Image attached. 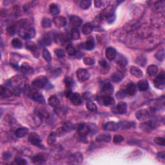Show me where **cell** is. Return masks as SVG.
I'll list each match as a JSON object with an SVG mask.
<instances>
[{
	"mask_svg": "<svg viewBox=\"0 0 165 165\" xmlns=\"http://www.w3.org/2000/svg\"><path fill=\"white\" fill-rule=\"evenodd\" d=\"M32 86L34 87L39 89H49L52 87V85L45 76H39L36 78L32 81Z\"/></svg>",
	"mask_w": 165,
	"mask_h": 165,
	"instance_id": "obj_1",
	"label": "cell"
},
{
	"mask_svg": "<svg viewBox=\"0 0 165 165\" xmlns=\"http://www.w3.org/2000/svg\"><path fill=\"white\" fill-rule=\"evenodd\" d=\"M18 33L19 35H20L22 38L25 39H30L34 38L36 34L34 28L28 27L20 28L19 29Z\"/></svg>",
	"mask_w": 165,
	"mask_h": 165,
	"instance_id": "obj_2",
	"label": "cell"
},
{
	"mask_svg": "<svg viewBox=\"0 0 165 165\" xmlns=\"http://www.w3.org/2000/svg\"><path fill=\"white\" fill-rule=\"evenodd\" d=\"M25 78L23 76L18 75V76L13 77L10 80V85L16 90H19L25 87Z\"/></svg>",
	"mask_w": 165,
	"mask_h": 165,
	"instance_id": "obj_3",
	"label": "cell"
},
{
	"mask_svg": "<svg viewBox=\"0 0 165 165\" xmlns=\"http://www.w3.org/2000/svg\"><path fill=\"white\" fill-rule=\"evenodd\" d=\"M28 141L34 146H36L37 147H42L41 138L39 136V135L35 132H32L29 134Z\"/></svg>",
	"mask_w": 165,
	"mask_h": 165,
	"instance_id": "obj_4",
	"label": "cell"
},
{
	"mask_svg": "<svg viewBox=\"0 0 165 165\" xmlns=\"http://www.w3.org/2000/svg\"><path fill=\"white\" fill-rule=\"evenodd\" d=\"M90 132L89 125L86 123H80L77 126V133L81 137H85Z\"/></svg>",
	"mask_w": 165,
	"mask_h": 165,
	"instance_id": "obj_5",
	"label": "cell"
},
{
	"mask_svg": "<svg viewBox=\"0 0 165 165\" xmlns=\"http://www.w3.org/2000/svg\"><path fill=\"white\" fill-rule=\"evenodd\" d=\"M25 47L27 49L32 52V54L34 55L35 58H38L39 56V50L37 47L36 45L31 41H28L25 43Z\"/></svg>",
	"mask_w": 165,
	"mask_h": 165,
	"instance_id": "obj_6",
	"label": "cell"
},
{
	"mask_svg": "<svg viewBox=\"0 0 165 165\" xmlns=\"http://www.w3.org/2000/svg\"><path fill=\"white\" fill-rule=\"evenodd\" d=\"M77 77L81 82L87 81L90 77V74L88 71L84 69H80L77 71Z\"/></svg>",
	"mask_w": 165,
	"mask_h": 165,
	"instance_id": "obj_7",
	"label": "cell"
},
{
	"mask_svg": "<svg viewBox=\"0 0 165 165\" xmlns=\"http://www.w3.org/2000/svg\"><path fill=\"white\" fill-rule=\"evenodd\" d=\"M165 85V76L164 74L162 73L159 74L154 80L155 87L158 89H163Z\"/></svg>",
	"mask_w": 165,
	"mask_h": 165,
	"instance_id": "obj_8",
	"label": "cell"
},
{
	"mask_svg": "<svg viewBox=\"0 0 165 165\" xmlns=\"http://www.w3.org/2000/svg\"><path fill=\"white\" fill-rule=\"evenodd\" d=\"M82 23V20L79 16L73 15V16H71L70 17V24L72 26V28H78L81 27Z\"/></svg>",
	"mask_w": 165,
	"mask_h": 165,
	"instance_id": "obj_9",
	"label": "cell"
},
{
	"mask_svg": "<svg viewBox=\"0 0 165 165\" xmlns=\"http://www.w3.org/2000/svg\"><path fill=\"white\" fill-rule=\"evenodd\" d=\"M101 91L103 93V96H110L114 91V88L110 82H105L103 86Z\"/></svg>",
	"mask_w": 165,
	"mask_h": 165,
	"instance_id": "obj_10",
	"label": "cell"
},
{
	"mask_svg": "<svg viewBox=\"0 0 165 165\" xmlns=\"http://www.w3.org/2000/svg\"><path fill=\"white\" fill-rule=\"evenodd\" d=\"M53 23L56 27L63 28L66 25V20L63 16H56L53 19Z\"/></svg>",
	"mask_w": 165,
	"mask_h": 165,
	"instance_id": "obj_11",
	"label": "cell"
},
{
	"mask_svg": "<svg viewBox=\"0 0 165 165\" xmlns=\"http://www.w3.org/2000/svg\"><path fill=\"white\" fill-rule=\"evenodd\" d=\"M21 56L15 53H12L10 54V64L12 66L13 68L17 69L18 67V63L20 61Z\"/></svg>",
	"mask_w": 165,
	"mask_h": 165,
	"instance_id": "obj_12",
	"label": "cell"
},
{
	"mask_svg": "<svg viewBox=\"0 0 165 165\" xmlns=\"http://www.w3.org/2000/svg\"><path fill=\"white\" fill-rule=\"evenodd\" d=\"M141 128L142 130L145 131V132H150L156 128V125L152 121H147L141 124Z\"/></svg>",
	"mask_w": 165,
	"mask_h": 165,
	"instance_id": "obj_13",
	"label": "cell"
},
{
	"mask_svg": "<svg viewBox=\"0 0 165 165\" xmlns=\"http://www.w3.org/2000/svg\"><path fill=\"white\" fill-rule=\"evenodd\" d=\"M105 55L107 59L109 60V61H113L116 58V55H117V51H116L114 48L108 47L106 49Z\"/></svg>",
	"mask_w": 165,
	"mask_h": 165,
	"instance_id": "obj_14",
	"label": "cell"
},
{
	"mask_svg": "<svg viewBox=\"0 0 165 165\" xmlns=\"http://www.w3.org/2000/svg\"><path fill=\"white\" fill-rule=\"evenodd\" d=\"M20 70L21 71L22 73H23L25 75H31L34 72L32 67L27 63H23L21 65L20 67Z\"/></svg>",
	"mask_w": 165,
	"mask_h": 165,
	"instance_id": "obj_15",
	"label": "cell"
},
{
	"mask_svg": "<svg viewBox=\"0 0 165 165\" xmlns=\"http://www.w3.org/2000/svg\"><path fill=\"white\" fill-rule=\"evenodd\" d=\"M12 96L13 92L10 89L1 86V88H0V96H1V99L9 98V97H12Z\"/></svg>",
	"mask_w": 165,
	"mask_h": 165,
	"instance_id": "obj_16",
	"label": "cell"
},
{
	"mask_svg": "<svg viewBox=\"0 0 165 165\" xmlns=\"http://www.w3.org/2000/svg\"><path fill=\"white\" fill-rule=\"evenodd\" d=\"M125 91L127 95L134 96V95L136 94V91H137L136 85H135L134 82H129V83L127 85Z\"/></svg>",
	"mask_w": 165,
	"mask_h": 165,
	"instance_id": "obj_17",
	"label": "cell"
},
{
	"mask_svg": "<svg viewBox=\"0 0 165 165\" xmlns=\"http://www.w3.org/2000/svg\"><path fill=\"white\" fill-rule=\"evenodd\" d=\"M72 103L74 105H80L82 103V99L81 96L78 93H73L72 96L70 97L69 99Z\"/></svg>",
	"mask_w": 165,
	"mask_h": 165,
	"instance_id": "obj_18",
	"label": "cell"
},
{
	"mask_svg": "<svg viewBox=\"0 0 165 165\" xmlns=\"http://www.w3.org/2000/svg\"><path fill=\"white\" fill-rule=\"evenodd\" d=\"M32 161L34 164H42L46 162V157L43 153H38L33 157Z\"/></svg>",
	"mask_w": 165,
	"mask_h": 165,
	"instance_id": "obj_19",
	"label": "cell"
},
{
	"mask_svg": "<svg viewBox=\"0 0 165 165\" xmlns=\"http://www.w3.org/2000/svg\"><path fill=\"white\" fill-rule=\"evenodd\" d=\"M119 129L118 123H115L114 121H110L108 122L105 124V125L104 126V130L107 131H116Z\"/></svg>",
	"mask_w": 165,
	"mask_h": 165,
	"instance_id": "obj_20",
	"label": "cell"
},
{
	"mask_svg": "<svg viewBox=\"0 0 165 165\" xmlns=\"http://www.w3.org/2000/svg\"><path fill=\"white\" fill-rule=\"evenodd\" d=\"M31 97L34 101H36V102L41 104L45 103V99L44 96L39 92H34L33 93H32Z\"/></svg>",
	"mask_w": 165,
	"mask_h": 165,
	"instance_id": "obj_21",
	"label": "cell"
},
{
	"mask_svg": "<svg viewBox=\"0 0 165 165\" xmlns=\"http://www.w3.org/2000/svg\"><path fill=\"white\" fill-rule=\"evenodd\" d=\"M94 47H95L94 41H93V38L91 37V38H89L87 41H86V42L82 43L81 47L85 50H91L94 48Z\"/></svg>",
	"mask_w": 165,
	"mask_h": 165,
	"instance_id": "obj_22",
	"label": "cell"
},
{
	"mask_svg": "<svg viewBox=\"0 0 165 165\" xmlns=\"http://www.w3.org/2000/svg\"><path fill=\"white\" fill-rule=\"evenodd\" d=\"M135 123L130 122V121H121L118 123V126L119 129L121 130H127L130 128H132L135 125Z\"/></svg>",
	"mask_w": 165,
	"mask_h": 165,
	"instance_id": "obj_23",
	"label": "cell"
},
{
	"mask_svg": "<svg viewBox=\"0 0 165 165\" xmlns=\"http://www.w3.org/2000/svg\"><path fill=\"white\" fill-rule=\"evenodd\" d=\"M102 101L104 105L107 107L114 105L115 104V99L110 96H103L102 97Z\"/></svg>",
	"mask_w": 165,
	"mask_h": 165,
	"instance_id": "obj_24",
	"label": "cell"
},
{
	"mask_svg": "<svg viewBox=\"0 0 165 165\" xmlns=\"http://www.w3.org/2000/svg\"><path fill=\"white\" fill-rule=\"evenodd\" d=\"M125 77V75L121 71H117L112 75L111 79L112 81L115 82H119L123 80V79Z\"/></svg>",
	"mask_w": 165,
	"mask_h": 165,
	"instance_id": "obj_25",
	"label": "cell"
},
{
	"mask_svg": "<svg viewBox=\"0 0 165 165\" xmlns=\"http://www.w3.org/2000/svg\"><path fill=\"white\" fill-rule=\"evenodd\" d=\"M130 72V74H132L133 76L136 77L137 78H140L143 76V72H142V71L140 69L137 68V67H136V66H133L131 67Z\"/></svg>",
	"mask_w": 165,
	"mask_h": 165,
	"instance_id": "obj_26",
	"label": "cell"
},
{
	"mask_svg": "<svg viewBox=\"0 0 165 165\" xmlns=\"http://www.w3.org/2000/svg\"><path fill=\"white\" fill-rule=\"evenodd\" d=\"M116 110L119 114H125L127 112V104L125 102H119L117 107Z\"/></svg>",
	"mask_w": 165,
	"mask_h": 165,
	"instance_id": "obj_27",
	"label": "cell"
},
{
	"mask_svg": "<svg viewBox=\"0 0 165 165\" xmlns=\"http://www.w3.org/2000/svg\"><path fill=\"white\" fill-rule=\"evenodd\" d=\"M48 103L52 107L57 108L59 106L60 101L55 96H52L49 97V99H48Z\"/></svg>",
	"mask_w": 165,
	"mask_h": 165,
	"instance_id": "obj_28",
	"label": "cell"
},
{
	"mask_svg": "<svg viewBox=\"0 0 165 165\" xmlns=\"http://www.w3.org/2000/svg\"><path fill=\"white\" fill-rule=\"evenodd\" d=\"M96 140L97 142H108L111 140V136L108 134H100L98 136H97L96 138Z\"/></svg>",
	"mask_w": 165,
	"mask_h": 165,
	"instance_id": "obj_29",
	"label": "cell"
},
{
	"mask_svg": "<svg viewBox=\"0 0 165 165\" xmlns=\"http://www.w3.org/2000/svg\"><path fill=\"white\" fill-rule=\"evenodd\" d=\"M148 115V112L145 109H141L136 112V116L138 120L141 121L147 118Z\"/></svg>",
	"mask_w": 165,
	"mask_h": 165,
	"instance_id": "obj_30",
	"label": "cell"
},
{
	"mask_svg": "<svg viewBox=\"0 0 165 165\" xmlns=\"http://www.w3.org/2000/svg\"><path fill=\"white\" fill-rule=\"evenodd\" d=\"M36 114L38 115L41 119L42 118L48 119V117H49V113H48V112L47 111V110L45 108H43V107L39 108V109L37 110Z\"/></svg>",
	"mask_w": 165,
	"mask_h": 165,
	"instance_id": "obj_31",
	"label": "cell"
},
{
	"mask_svg": "<svg viewBox=\"0 0 165 165\" xmlns=\"http://www.w3.org/2000/svg\"><path fill=\"white\" fill-rule=\"evenodd\" d=\"M117 63L118 68H119V71H121L122 72V70L125 68L127 63H128V61H127V59L124 56H121V57L119 58Z\"/></svg>",
	"mask_w": 165,
	"mask_h": 165,
	"instance_id": "obj_32",
	"label": "cell"
},
{
	"mask_svg": "<svg viewBox=\"0 0 165 165\" xmlns=\"http://www.w3.org/2000/svg\"><path fill=\"white\" fill-rule=\"evenodd\" d=\"M28 133V129L25 127H21V128H19L16 130L15 134H16V137L19 138H21L25 137L26 135H27Z\"/></svg>",
	"mask_w": 165,
	"mask_h": 165,
	"instance_id": "obj_33",
	"label": "cell"
},
{
	"mask_svg": "<svg viewBox=\"0 0 165 165\" xmlns=\"http://www.w3.org/2000/svg\"><path fill=\"white\" fill-rule=\"evenodd\" d=\"M137 88L140 91H146L148 88V82L146 80H140L137 82Z\"/></svg>",
	"mask_w": 165,
	"mask_h": 165,
	"instance_id": "obj_34",
	"label": "cell"
},
{
	"mask_svg": "<svg viewBox=\"0 0 165 165\" xmlns=\"http://www.w3.org/2000/svg\"><path fill=\"white\" fill-rule=\"evenodd\" d=\"M93 28V27L91 23H87L83 25V27H82V31L84 34L88 35L92 32Z\"/></svg>",
	"mask_w": 165,
	"mask_h": 165,
	"instance_id": "obj_35",
	"label": "cell"
},
{
	"mask_svg": "<svg viewBox=\"0 0 165 165\" xmlns=\"http://www.w3.org/2000/svg\"><path fill=\"white\" fill-rule=\"evenodd\" d=\"M50 13L54 16H57L60 12V9L59 6L55 3H52L49 6Z\"/></svg>",
	"mask_w": 165,
	"mask_h": 165,
	"instance_id": "obj_36",
	"label": "cell"
},
{
	"mask_svg": "<svg viewBox=\"0 0 165 165\" xmlns=\"http://www.w3.org/2000/svg\"><path fill=\"white\" fill-rule=\"evenodd\" d=\"M147 70V73L150 76L153 77L156 76L157 72H158V68H157V66L155 65H151L148 66Z\"/></svg>",
	"mask_w": 165,
	"mask_h": 165,
	"instance_id": "obj_37",
	"label": "cell"
},
{
	"mask_svg": "<svg viewBox=\"0 0 165 165\" xmlns=\"http://www.w3.org/2000/svg\"><path fill=\"white\" fill-rule=\"evenodd\" d=\"M71 160L77 163H81L83 161V156L81 153L77 152L71 156Z\"/></svg>",
	"mask_w": 165,
	"mask_h": 165,
	"instance_id": "obj_38",
	"label": "cell"
},
{
	"mask_svg": "<svg viewBox=\"0 0 165 165\" xmlns=\"http://www.w3.org/2000/svg\"><path fill=\"white\" fill-rule=\"evenodd\" d=\"M56 137H57V134L55 132H51L47 139L48 145L49 146L54 145L56 142Z\"/></svg>",
	"mask_w": 165,
	"mask_h": 165,
	"instance_id": "obj_39",
	"label": "cell"
},
{
	"mask_svg": "<svg viewBox=\"0 0 165 165\" xmlns=\"http://www.w3.org/2000/svg\"><path fill=\"white\" fill-rule=\"evenodd\" d=\"M52 43V40L50 36H48V34L46 36H44L41 40L39 41V43L42 45H45V46H48L51 45Z\"/></svg>",
	"mask_w": 165,
	"mask_h": 165,
	"instance_id": "obj_40",
	"label": "cell"
},
{
	"mask_svg": "<svg viewBox=\"0 0 165 165\" xmlns=\"http://www.w3.org/2000/svg\"><path fill=\"white\" fill-rule=\"evenodd\" d=\"M42 55L43 58H44V59L48 63H50L52 61V55L50 53L49 50H48L47 48H44L43 50V53H42Z\"/></svg>",
	"mask_w": 165,
	"mask_h": 165,
	"instance_id": "obj_41",
	"label": "cell"
},
{
	"mask_svg": "<svg viewBox=\"0 0 165 165\" xmlns=\"http://www.w3.org/2000/svg\"><path fill=\"white\" fill-rule=\"evenodd\" d=\"M70 37L73 40H77L80 38V32L79 31L78 28H72Z\"/></svg>",
	"mask_w": 165,
	"mask_h": 165,
	"instance_id": "obj_42",
	"label": "cell"
},
{
	"mask_svg": "<svg viewBox=\"0 0 165 165\" xmlns=\"http://www.w3.org/2000/svg\"><path fill=\"white\" fill-rule=\"evenodd\" d=\"M52 21L48 18H43L42 20V22H41V25L42 27L45 28H47L51 27Z\"/></svg>",
	"mask_w": 165,
	"mask_h": 165,
	"instance_id": "obj_43",
	"label": "cell"
},
{
	"mask_svg": "<svg viewBox=\"0 0 165 165\" xmlns=\"http://www.w3.org/2000/svg\"><path fill=\"white\" fill-rule=\"evenodd\" d=\"M92 5V1L91 0H83L80 2V6L82 9H88Z\"/></svg>",
	"mask_w": 165,
	"mask_h": 165,
	"instance_id": "obj_44",
	"label": "cell"
},
{
	"mask_svg": "<svg viewBox=\"0 0 165 165\" xmlns=\"http://www.w3.org/2000/svg\"><path fill=\"white\" fill-rule=\"evenodd\" d=\"M87 110H88L90 112H95L97 111V106L96 104L92 102V101H88L86 104Z\"/></svg>",
	"mask_w": 165,
	"mask_h": 165,
	"instance_id": "obj_45",
	"label": "cell"
},
{
	"mask_svg": "<svg viewBox=\"0 0 165 165\" xmlns=\"http://www.w3.org/2000/svg\"><path fill=\"white\" fill-rule=\"evenodd\" d=\"M12 45L14 48L20 49L23 47V43H22L21 40H20L18 38H14L12 40Z\"/></svg>",
	"mask_w": 165,
	"mask_h": 165,
	"instance_id": "obj_46",
	"label": "cell"
},
{
	"mask_svg": "<svg viewBox=\"0 0 165 165\" xmlns=\"http://www.w3.org/2000/svg\"><path fill=\"white\" fill-rule=\"evenodd\" d=\"M18 24H14V25H11L9 27L7 28V31L8 32L9 34L10 35H14L15 33L16 32V31L18 29Z\"/></svg>",
	"mask_w": 165,
	"mask_h": 165,
	"instance_id": "obj_47",
	"label": "cell"
},
{
	"mask_svg": "<svg viewBox=\"0 0 165 165\" xmlns=\"http://www.w3.org/2000/svg\"><path fill=\"white\" fill-rule=\"evenodd\" d=\"M66 50L67 52V54L70 55H75L76 54V50L72 45H69L66 46Z\"/></svg>",
	"mask_w": 165,
	"mask_h": 165,
	"instance_id": "obj_48",
	"label": "cell"
},
{
	"mask_svg": "<svg viewBox=\"0 0 165 165\" xmlns=\"http://www.w3.org/2000/svg\"><path fill=\"white\" fill-rule=\"evenodd\" d=\"M155 57L159 61H163L164 59V50L163 48L157 51L155 54Z\"/></svg>",
	"mask_w": 165,
	"mask_h": 165,
	"instance_id": "obj_49",
	"label": "cell"
},
{
	"mask_svg": "<svg viewBox=\"0 0 165 165\" xmlns=\"http://www.w3.org/2000/svg\"><path fill=\"white\" fill-rule=\"evenodd\" d=\"M95 59L91 57H85L83 59V63L85 65L92 66L95 64Z\"/></svg>",
	"mask_w": 165,
	"mask_h": 165,
	"instance_id": "obj_50",
	"label": "cell"
},
{
	"mask_svg": "<svg viewBox=\"0 0 165 165\" xmlns=\"http://www.w3.org/2000/svg\"><path fill=\"white\" fill-rule=\"evenodd\" d=\"M55 54L57 55V57L59 59H62L65 56V53L63 50L61 49V48H57V49L54 50Z\"/></svg>",
	"mask_w": 165,
	"mask_h": 165,
	"instance_id": "obj_51",
	"label": "cell"
},
{
	"mask_svg": "<svg viewBox=\"0 0 165 165\" xmlns=\"http://www.w3.org/2000/svg\"><path fill=\"white\" fill-rule=\"evenodd\" d=\"M64 82L67 88H70L74 85V80L70 77H66Z\"/></svg>",
	"mask_w": 165,
	"mask_h": 165,
	"instance_id": "obj_52",
	"label": "cell"
},
{
	"mask_svg": "<svg viewBox=\"0 0 165 165\" xmlns=\"http://www.w3.org/2000/svg\"><path fill=\"white\" fill-rule=\"evenodd\" d=\"M124 139V137H123L121 135H115V136L114 137V139H113V142H114L115 144H119L122 142Z\"/></svg>",
	"mask_w": 165,
	"mask_h": 165,
	"instance_id": "obj_53",
	"label": "cell"
},
{
	"mask_svg": "<svg viewBox=\"0 0 165 165\" xmlns=\"http://www.w3.org/2000/svg\"><path fill=\"white\" fill-rule=\"evenodd\" d=\"M154 142L157 145L161 146H164L165 145V139L164 138L161 137H157L154 139Z\"/></svg>",
	"mask_w": 165,
	"mask_h": 165,
	"instance_id": "obj_54",
	"label": "cell"
},
{
	"mask_svg": "<svg viewBox=\"0 0 165 165\" xmlns=\"http://www.w3.org/2000/svg\"><path fill=\"white\" fill-rule=\"evenodd\" d=\"M14 163L17 164H20V165H23V164H27V161H26L24 159L20 158V157H17V158L15 159Z\"/></svg>",
	"mask_w": 165,
	"mask_h": 165,
	"instance_id": "obj_55",
	"label": "cell"
},
{
	"mask_svg": "<svg viewBox=\"0 0 165 165\" xmlns=\"http://www.w3.org/2000/svg\"><path fill=\"white\" fill-rule=\"evenodd\" d=\"M126 95L127 94L125 90H121V91L118 92V93H116V97H117L118 99H123L124 97H126Z\"/></svg>",
	"mask_w": 165,
	"mask_h": 165,
	"instance_id": "obj_56",
	"label": "cell"
},
{
	"mask_svg": "<svg viewBox=\"0 0 165 165\" xmlns=\"http://www.w3.org/2000/svg\"><path fill=\"white\" fill-rule=\"evenodd\" d=\"M66 132L65 127L64 126H62V127H60L58 130H57V132H56V134H57V136H61L63 135H64V134Z\"/></svg>",
	"mask_w": 165,
	"mask_h": 165,
	"instance_id": "obj_57",
	"label": "cell"
},
{
	"mask_svg": "<svg viewBox=\"0 0 165 165\" xmlns=\"http://www.w3.org/2000/svg\"><path fill=\"white\" fill-rule=\"evenodd\" d=\"M99 64H100L101 66L102 67L103 69H108V68H109V65H108L107 62L104 59L101 60L100 62H99Z\"/></svg>",
	"mask_w": 165,
	"mask_h": 165,
	"instance_id": "obj_58",
	"label": "cell"
},
{
	"mask_svg": "<svg viewBox=\"0 0 165 165\" xmlns=\"http://www.w3.org/2000/svg\"><path fill=\"white\" fill-rule=\"evenodd\" d=\"M115 20V14L111 15V16L107 18V22H108V23H113V22H114Z\"/></svg>",
	"mask_w": 165,
	"mask_h": 165,
	"instance_id": "obj_59",
	"label": "cell"
},
{
	"mask_svg": "<svg viewBox=\"0 0 165 165\" xmlns=\"http://www.w3.org/2000/svg\"><path fill=\"white\" fill-rule=\"evenodd\" d=\"M11 153H9V152H4L3 153V158L5 160H7V159H9L10 157H11Z\"/></svg>",
	"mask_w": 165,
	"mask_h": 165,
	"instance_id": "obj_60",
	"label": "cell"
},
{
	"mask_svg": "<svg viewBox=\"0 0 165 165\" xmlns=\"http://www.w3.org/2000/svg\"><path fill=\"white\" fill-rule=\"evenodd\" d=\"M103 1H99V0H97V1H94L95 7H96V8H99V7H101V6L103 5Z\"/></svg>",
	"mask_w": 165,
	"mask_h": 165,
	"instance_id": "obj_61",
	"label": "cell"
},
{
	"mask_svg": "<svg viewBox=\"0 0 165 165\" xmlns=\"http://www.w3.org/2000/svg\"><path fill=\"white\" fill-rule=\"evenodd\" d=\"M157 157H158L159 159H163V160L164 159V152L158 153L157 154Z\"/></svg>",
	"mask_w": 165,
	"mask_h": 165,
	"instance_id": "obj_62",
	"label": "cell"
},
{
	"mask_svg": "<svg viewBox=\"0 0 165 165\" xmlns=\"http://www.w3.org/2000/svg\"><path fill=\"white\" fill-rule=\"evenodd\" d=\"M72 93H72V91H70V90H68V91H66V92H65V96H66V97H67V98L70 99V97H71V96H72Z\"/></svg>",
	"mask_w": 165,
	"mask_h": 165,
	"instance_id": "obj_63",
	"label": "cell"
}]
</instances>
